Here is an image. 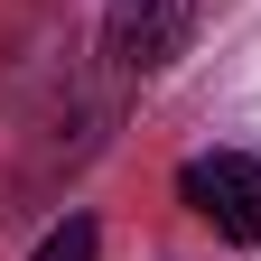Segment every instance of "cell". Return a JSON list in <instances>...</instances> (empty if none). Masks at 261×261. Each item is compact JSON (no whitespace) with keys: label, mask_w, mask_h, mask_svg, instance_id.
<instances>
[{"label":"cell","mask_w":261,"mask_h":261,"mask_svg":"<svg viewBox=\"0 0 261 261\" xmlns=\"http://www.w3.org/2000/svg\"><path fill=\"white\" fill-rule=\"evenodd\" d=\"M215 19V0H112L103 10V75L112 84H149L196 47V28Z\"/></svg>","instance_id":"6da1fadb"},{"label":"cell","mask_w":261,"mask_h":261,"mask_svg":"<svg viewBox=\"0 0 261 261\" xmlns=\"http://www.w3.org/2000/svg\"><path fill=\"white\" fill-rule=\"evenodd\" d=\"M177 205L215 243H261V159L252 149H196L177 168Z\"/></svg>","instance_id":"7a4b0ae2"},{"label":"cell","mask_w":261,"mask_h":261,"mask_svg":"<svg viewBox=\"0 0 261 261\" xmlns=\"http://www.w3.org/2000/svg\"><path fill=\"white\" fill-rule=\"evenodd\" d=\"M93 252H103V224H93V215H65V224H47V243L28 252V261H93Z\"/></svg>","instance_id":"3957f363"}]
</instances>
